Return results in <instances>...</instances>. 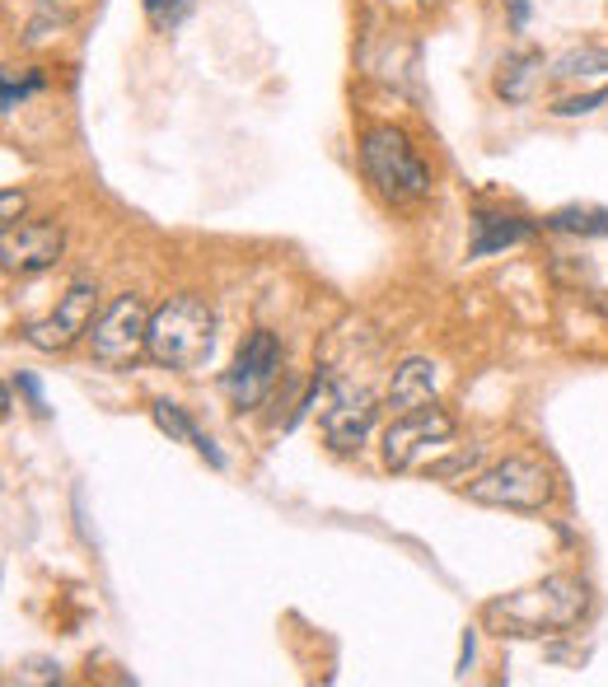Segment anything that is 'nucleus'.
<instances>
[{
	"instance_id": "obj_16",
	"label": "nucleus",
	"mask_w": 608,
	"mask_h": 687,
	"mask_svg": "<svg viewBox=\"0 0 608 687\" xmlns=\"http://www.w3.org/2000/svg\"><path fill=\"white\" fill-rule=\"evenodd\" d=\"M150 416H154V426H160L169 439H183V445H197V431H193V421L183 416V408H173V402H154Z\"/></svg>"
},
{
	"instance_id": "obj_14",
	"label": "nucleus",
	"mask_w": 608,
	"mask_h": 687,
	"mask_svg": "<svg viewBox=\"0 0 608 687\" xmlns=\"http://www.w3.org/2000/svg\"><path fill=\"white\" fill-rule=\"evenodd\" d=\"M548 225L562 229V234L604 239V234H608V210H599V206H566V210H552Z\"/></svg>"
},
{
	"instance_id": "obj_2",
	"label": "nucleus",
	"mask_w": 608,
	"mask_h": 687,
	"mask_svg": "<svg viewBox=\"0 0 608 687\" xmlns=\"http://www.w3.org/2000/svg\"><path fill=\"white\" fill-rule=\"evenodd\" d=\"M216 346V309L202 295H173L150 313V360L164 369H197L211 360Z\"/></svg>"
},
{
	"instance_id": "obj_8",
	"label": "nucleus",
	"mask_w": 608,
	"mask_h": 687,
	"mask_svg": "<svg viewBox=\"0 0 608 687\" xmlns=\"http://www.w3.org/2000/svg\"><path fill=\"white\" fill-rule=\"evenodd\" d=\"M94 295L99 290L90 286V280H76L47 319H33L24 328V342L38 346V351H66L76 337H84V332L94 328Z\"/></svg>"
},
{
	"instance_id": "obj_7",
	"label": "nucleus",
	"mask_w": 608,
	"mask_h": 687,
	"mask_svg": "<svg viewBox=\"0 0 608 687\" xmlns=\"http://www.w3.org/2000/svg\"><path fill=\"white\" fill-rule=\"evenodd\" d=\"M282 375V342L272 332H249L243 346L234 351V365L225 369V393L234 408H257Z\"/></svg>"
},
{
	"instance_id": "obj_6",
	"label": "nucleus",
	"mask_w": 608,
	"mask_h": 687,
	"mask_svg": "<svg viewBox=\"0 0 608 687\" xmlns=\"http://www.w3.org/2000/svg\"><path fill=\"white\" fill-rule=\"evenodd\" d=\"M449 445H455V416L431 402V408L393 416V426L385 431V463L393 472H408V468H422L426 454L449 449Z\"/></svg>"
},
{
	"instance_id": "obj_18",
	"label": "nucleus",
	"mask_w": 608,
	"mask_h": 687,
	"mask_svg": "<svg viewBox=\"0 0 608 687\" xmlns=\"http://www.w3.org/2000/svg\"><path fill=\"white\" fill-rule=\"evenodd\" d=\"M599 103H608V90L581 94V99H562V103H558V108H552V113H558V117H581V113H595Z\"/></svg>"
},
{
	"instance_id": "obj_20",
	"label": "nucleus",
	"mask_w": 608,
	"mask_h": 687,
	"mask_svg": "<svg viewBox=\"0 0 608 687\" xmlns=\"http://www.w3.org/2000/svg\"><path fill=\"white\" fill-rule=\"evenodd\" d=\"M20 389L33 398V408H38V412H47V402H43V389H38V379H33V375H20Z\"/></svg>"
},
{
	"instance_id": "obj_19",
	"label": "nucleus",
	"mask_w": 608,
	"mask_h": 687,
	"mask_svg": "<svg viewBox=\"0 0 608 687\" xmlns=\"http://www.w3.org/2000/svg\"><path fill=\"white\" fill-rule=\"evenodd\" d=\"M0 206H5V225H14V216H20V210H24V192L5 187V197H0Z\"/></svg>"
},
{
	"instance_id": "obj_11",
	"label": "nucleus",
	"mask_w": 608,
	"mask_h": 687,
	"mask_svg": "<svg viewBox=\"0 0 608 687\" xmlns=\"http://www.w3.org/2000/svg\"><path fill=\"white\" fill-rule=\"evenodd\" d=\"M436 402V365L412 356L393 369V383H389V408L393 412H416V408H431Z\"/></svg>"
},
{
	"instance_id": "obj_21",
	"label": "nucleus",
	"mask_w": 608,
	"mask_h": 687,
	"mask_svg": "<svg viewBox=\"0 0 608 687\" xmlns=\"http://www.w3.org/2000/svg\"><path fill=\"white\" fill-rule=\"evenodd\" d=\"M506 5H511L515 28H525V24H529V0H506Z\"/></svg>"
},
{
	"instance_id": "obj_3",
	"label": "nucleus",
	"mask_w": 608,
	"mask_h": 687,
	"mask_svg": "<svg viewBox=\"0 0 608 687\" xmlns=\"http://www.w3.org/2000/svg\"><path fill=\"white\" fill-rule=\"evenodd\" d=\"M360 160L370 183L385 192L389 202L408 206V202H422L431 192V169L422 164V154L408 146V136L398 127H365L360 136Z\"/></svg>"
},
{
	"instance_id": "obj_12",
	"label": "nucleus",
	"mask_w": 608,
	"mask_h": 687,
	"mask_svg": "<svg viewBox=\"0 0 608 687\" xmlns=\"http://www.w3.org/2000/svg\"><path fill=\"white\" fill-rule=\"evenodd\" d=\"M525 239H534V220H525V216H486V210H478L468 253H473V257H492V253L515 249V243H525Z\"/></svg>"
},
{
	"instance_id": "obj_15",
	"label": "nucleus",
	"mask_w": 608,
	"mask_h": 687,
	"mask_svg": "<svg viewBox=\"0 0 608 687\" xmlns=\"http://www.w3.org/2000/svg\"><path fill=\"white\" fill-rule=\"evenodd\" d=\"M604 70H608V47H571L566 57H558L552 76L576 80V76H604Z\"/></svg>"
},
{
	"instance_id": "obj_5",
	"label": "nucleus",
	"mask_w": 608,
	"mask_h": 687,
	"mask_svg": "<svg viewBox=\"0 0 608 687\" xmlns=\"http://www.w3.org/2000/svg\"><path fill=\"white\" fill-rule=\"evenodd\" d=\"M90 346H94V360L108 369H127L141 360V351H150V313L141 305V295H117L94 319Z\"/></svg>"
},
{
	"instance_id": "obj_9",
	"label": "nucleus",
	"mask_w": 608,
	"mask_h": 687,
	"mask_svg": "<svg viewBox=\"0 0 608 687\" xmlns=\"http://www.w3.org/2000/svg\"><path fill=\"white\" fill-rule=\"evenodd\" d=\"M61 225L57 220H28V225H5V239H0V257H5V272H47L57 267L61 257Z\"/></svg>"
},
{
	"instance_id": "obj_1",
	"label": "nucleus",
	"mask_w": 608,
	"mask_h": 687,
	"mask_svg": "<svg viewBox=\"0 0 608 687\" xmlns=\"http://www.w3.org/2000/svg\"><path fill=\"white\" fill-rule=\"evenodd\" d=\"M581 612H585V585H576L571 575H548L529 589L492 598L482 608V622L496 637H548V631L576 627Z\"/></svg>"
},
{
	"instance_id": "obj_23",
	"label": "nucleus",
	"mask_w": 608,
	"mask_h": 687,
	"mask_svg": "<svg viewBox=\"0 0 608 687\" xmlns=\"http://www.w3.org/2000/svg\"><path fill=\"white\" fill-rule=\"evenodd\" d=\"M426 5H431V0H426Z\"/></svg>"
},
{
	"instance_id": "obj_22",
	"label": "nucleus",
	"mask_w": 608,
	"mask_h": 687,
	"mask_svg": "<svg viewBox=\"0 0 608 687\" xmlns=\"http://www.w3.org/2000/svg\"><path fill=\"white\" fill-rule=\"evenodd\" d=\"M468 664H473V631H463V650H459V674H468Z\"/></svg>"
},
{
	"instance_id": "obj_17",
	"label": "nucleus",
	"mask_w": 608,
	"mask_h": 687,
	"mask_svg": "<svg viewBox=\"0 0 608 687\" xmlns=\"http://www.w3.org/2000/svg\"><path fill=\"white\" fill-rule=\"evenodd\" d=\"M141 5H146V14H150L154 28H173V24L187 20V10H193L197 0H141Z\"/></svg>"
},
{
	"instance_id": "obj_4",
	"label": "nucleus",
	"mask_w": 608,
	"mask_h": 687,
	"mask_svg": "<svg viewBox=\"0 0 608 687\" xmlns=\"http://www.w3.org/2000/svg\"><path fill=\"white\" fill-rule=\"evenodd\" d=\"M468 501L496 505V509H543L552 501V472L538 458L511 454L468 482Z\"/></svg>"
},
{
	"instance_id": "obj_13",
	"label": "nucleus",
	"mask_w": 608,
	"mask_h": 687,
	"mask_svg": "<svg viewBox=\"0 0 608 687\" xmlns=\"http://www.w3.org/2000/svg\"><path fill=\"white\" fill-rule=\"evenodd\" d=\"M538 80H543V51L519 47L496 70V94L506 99V103H525V99H534Z\"/></svg>"
},
{
	"instance_id": "obj_10",
	"label": "nucleus",
	"mask_w": 608,
	"mask_h": 687,
	"mask_svg": "<svg viewBox=\"0 0 608 687\" xmlns=\"http://www.w3.org/2000/svg\"><path fill=\"white\" fill-rule=\"evenodd\" d=\"M375 426V402L365 389H337L323 412V435L337 454H352L365 445V435Z\"/></svg>"
}]
</instances>
